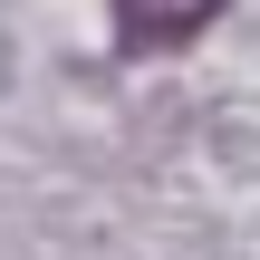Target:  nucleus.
I'll return each instance as SVG.
<instances>
[{"mask_svg": "<svg viewBox=\"0 0 260 260\" xmlns=\"http://www.w3.org/2000/svg\"><path fill=\"white\" fill-rule=\"evenodd\" d=\"M116 10V48H174V39H193L203 19H222V0H106Z\"/></svg>", "mask_w": 260, "mask_h": 260, "instance_id": "1", "label": "nucleus"}]
</instances>
